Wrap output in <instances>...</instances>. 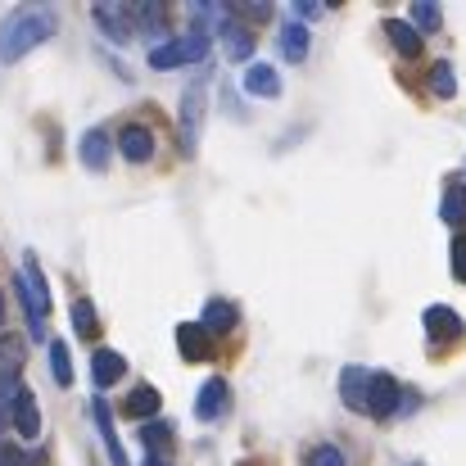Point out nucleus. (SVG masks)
I'll use <instances>...</instances> for the list:
<instances>
[{"label": "nucleus", "mask_w": 466, "mask_h": 466, "mask_svg": "<svg viewBox=\"0 0 466 466\" xmlns=\"http://www.w3.org/2000/svg\"><path fill=\"white\" fill-rule=\"evenodd\" d=\"M55 27H59L55 9H46V5H18V9L5 14V23H0V59H5V64L23 59L27 50H36L41 41H50Z\"/></svg>", "instance_id": "nucleus-1"}, {"label": "nucleus", "mask_w": 466, "mask_h": 466, "mask_svg": "<svg viewBox=\"0 0 466 466\" xmlns=\"http://www.w3.org/2000/svg\"><path fill=\"white\" fill-rule=\"evenodd\" d=\"M14 290H18V299H23V309H27V326H32V335L41 339V330H46V312H50V295H46V277L36 272V263H32V258L23 263V272H18Z\"/></svg>", "instance_id": "nucleus-2"}, {"label": "nucleus", "mask_w": 466, "mask_h": 466, "mask_svg": "<svg viewBox=\"0 0 466 466\" xmlns=\"http://www.w3.org/2000/svg\"><path fill=\"white\" fill-rule=\"evenodd\" d=\"M208 55V36L204 32H186L172 41H158L150 50V68H181V64H199Z\"/></svg>", "instance_id": "nucleus-3"}, {"label": "nucleus", "mask_w": 466, "mask_h": 466, "mask_svg": "<svg viewBox=\"0 0 466 466\" xmlns=\"http://www.w3.org/2000/svg\"><path fill=\"white\" fill-rule=\"evenodd\" d=\"M399 399H403L399 380H394L390 371H371V385H367V417L390 421V417L399 412Z\"/></svg>", "instance_id": "nucleus-4"}, {"label": "nucleus", "mask_w": 466, "mask_h": 466, "mask_svg": "<svg viewBox=\"0 0 466 466\" xmlns=\"http://www.w3.org/2000/svg\"><path fill=\"white\" fill-rule=\"evenodd\" d=\"M199 123H204V82H195L181 96V155H195L199 146Z\"/></svg>", "instance_id": "nucleus-5"}, {"label": "nucleus", "mask_w": 466, "mask_h": 466, "mask_svg": "<svg viewBox=\"0 0 466 466\" xmlns=\"http://www.w3.org/2000/svg\"><path fill=\"white\" fill-rule=\"evenodd\" d=\"M9 426L23 435V440H36L41 435V403H36V394L32 390H14V399H9Z\"/></svg>", "instance_id": "nucleus-6"}, {"label": "nucleus", "mask_w": 466, "mask_h": 466, "mask_svg": "<svg viewBox=\"0 0 466 466\" xmlns=\"http://www.w3.org/2000/svg\"><path fill=\"white\" fill-rule=\"evenodd\" d=\"M177 353L186 362H208L213 358V335L199 326V321H181L177 326Z\"/></svg>", "instance_id": "nucleus-7"}, {"label": "nucleus", "mask_w": 466, "mask_h": 466, "mask_svg": "<svg viewBox=\"0 0 466 466\" xmlns=\"http://www.w3.org/2000/svg\"><path fill=\"white\" fill-rule=\"evenodd\" d=\"M227 403H231V390H227V380H222V376H208V380L199 385L195 417H199V421H218V417L227 412Z\"/></svg>", "instance_id": "nucleus-8"}, {"label": "nucleus", "mask_w": 466, "mask_h": 466, "mask_svg": "<svg viewBox=\"0 0 466 466\" xmlns=\"http://www.w3.org/2000/svg\"><path fill=\"white\" fill-rule=\"evenodd\" d=\"M118 150H123L127 163H150V155H155V132L146 123H127L118 132Z\"/></svg>", "instance_id": "nucleus-9"}, {"label": "nucleus", "mask_w": 466, "mask_h": 466, "mask_svg": "<svg viewBox=\"0 0 466 466\" xmlns=\"http://www.w3.org/2000/svg\"><path fill=\"white\" fill-rule=\"evenodd\" d=\"M421 326H426V335H431L435 344H449V339L462 335V317L453 309H444V304H431L426 317H421Z\"/></svg>", "instance_id": "nucleus-10"}, {"label": "nucleus", "mask_w": 466, "mask_h": 466, "mask_svg": "<svg viewBox=\"0 0 466 466\" xmlns=\"http://www.w3.org/2000/svg\"><path fill=\"white\" fill-rule=\"evenodd\" d=\"M91 417H96V426H100V440H105V453H109V462H114V466H132V462H127V453H123V444H118L114 412H109V403H105V399H91Z\"/></svg>", "instance_id": "nucleus-11"}, {"label": "nucleus", "mask_w": 466, "mask_h": 466, "mask_svg": "<svg viewBox=\"0 0 466 466\" xmlns=\"http://www.w3.org/2000/svg\"><path fill=\"white\" fill-rule=\"evenodd\" d=\"M91 18H96V27H100L109 41H118V46L132 41V18H127V9H118V5H96Z\"/></svg>", "instance_id": "nucleus-12"}, {"label": "nucleus", "mask_w": 466, "mask_h": 466, "mask_svg": "<svg viewBox=\"0 0 466 466\" xmlns=\"http://www.w3.org/2000/svg\"><path fill=\"white\" fill-rule=\"evenodd\" d=\"M367 385H371V371L367 367H344L339 371V399H344V408L367 412Z\"/></svg>", "instance_id": "nucleus-13"}, {"label": "nucleus", "mask_w": 466, "mask_h": 466, "mask_svg": "<svg viewBox=\"0 0 466 466\" xmlns=\"http://www.w3.org/2000/svg\"><path fill=\"white\" fill-rule=\"evenodd\" d=\"M240 86H245L249 96H258V100H277V96H281V77H277L272 64H249L245 77H240Z\"/></svg>", "instance_id": "nucleus-14"}, {"label": "nucleus", "mask_w": 466, "mask_h": 466, "mask_svg": "<svg viewBox=\"0 0 466 466\" xmlns=\"http://www.w3.org/2000/svg\"><path fill=\"white\" fill-rule=\"evenodd\" d=\"M123 371H127V358L123 353H114V349H96L91 353V380H96V390H109Z\"/></svg>", "instance_id": "nucleus-15"}, {"label": "nucleus", "mask_w": 466, "mask_h": 466, "mask_svg": "<svg viewBox=\"0 0 466 466\" xmlns=\"http://www.w3.org/2000/svg\"><path fill=\"white\" fill-rule=\"evenodd\" d=\"M109 150H114V141H109L105 127H91V132L82 137V146H77V155H82V163H86L91 172H105V167H109Z\"/></svg>", "instance_id": "nucleus-16"}, {"label": "nucleus", "mask_w": 466, "mask_h": 466, "mask_svg": "<svg viewBox=\"0 0 466 466\" xmlns=\"http://www.w3.org/2000/svg\"><path fill=\"white\" fill-rule=\"evenodd\" d=\"M18 376H23V349L14 339H5L0 344V399H14Z\"/></svg>", "instance_id": "nucleus-17"}, {"label": "nucleus", "mask_w": 466, "mask_h": 466, "mask_svg": "<svg viewBox=\"0 0 466 466\" xmlns=\"http://www.w3.org/2000/svg\"><path fill=\"white\" fill-rule=\"evenodd\" d=\"M236 321H240V309L227 304V299H208V304H204V317H199V326H204L208 335H227V330H236Z\"/></svg>", "instance_id": "nucleus-18"}, {"label": "nucleus", "mask_w": 466, "mask_h": 466, "mask_svg": "<svg viewBox=\"0 0 466 466\" xmlns=\"http://www.w3.org/2000/svg\"><path fill=\"white\" fill-rule=\"evenodd\" d=\"M385 36H390V46H394L403 59H417V55H421V32H417L412 23H403V18H385Z\"/></svg>", "instance_id": "nucleus-19"}, {"label": "nucleus", "mask_w": 466, "mask_h": 466, "mask_svg": "<svg viewBox=\"0 0 466 466\" xmlns=\"http://www.w3.org/2000/svg\"><path fill=\"white\" fill-rule=\"evenodd\" d=\"M281 55H286L290 64H304V59H309V27H304L299 18L281 23Z\"/></svg>", "instance_id": "nucleus-20"}, {"label": "nucleus", "mask_w": 466, "mask_h": 466, "mask_svg": "<svg viewBox=\"0 0 466 466\" xmlns=\"http://www.w3.org/2000/svg\"><path fill=\"white\" fill-rule=\"evenodd\" d=\"M158 403H163V399H158L155 385H137V390L127 394L123 412H127V417H137V421H155V417H158Z\"/></svg>", "instance_id": "nucleus-21"}, {"label": "nucleus", "mask_w": 466, "mask_h": 466, "mask_svg": "<svg viewBox=\"0 0 466 466\" xmlns=\"http://www.w3.org/2000/svg\"><path fill=\"white\" fill-rule=\"evenodd\" d=\"M222 41H227V55H231V59H249V55H254V32H249L240 18H231V23L222 27Z\"/></svg>", "instance_id": "nucleus-22"}, {"label": "nucleus", "mask_w": 466, "mask_h": 466, "mask_svg": "<svg viewBox=\"0 0 466 466\" xmlns=\"http://www.w3.org/2000/svg\"><path fill=\"white\" fill-rule=\"evenodd\" d=\"M127 18L141 23L150 36H163V32H167V14H163V5H127Z\"/></svg>", "instance_id": "nucleus-23"}, {"label": "nucleus", "mask_w": 466, "mask_h": 466, "mask_svg": "<svg viewBox=\"0 0 466 466\" xmlns=\"http://www.w3.org/2000/svg\"><path fill=\"white\" fill-rule=\"evenodd\" d=\"M73 330L82 339H96L100 335V317H96V304L91 299H73Z\"/></svg>", "instance_id": "nucleus-24"}, {"label": "nucleus", "mask_w": 466, "mask_h": 466, "mask_svg": "<svg viewBox=\"0 0 466 466\" xmlns=\"http://www.w3.org/2000/svg\"><path fill=\"white\" fill-rule=\"evenodd\" d=\"M440 218L449 222V227H462L466 222V190L458 181H449V190H444V208H440Z\"/></svg>", "instance_id": "nucleus-25"}, {"label": "nucleus", "mask_w": 466, "mask_h": 466, "mask_svg": "<svg viewBox=\"0 0 466 466\" xmlns=\"http://www.w3.org/2000/svg\"><path fill=\"white\" fill-rule=\"evenodd\" d=\"M431 91H435L440 100H453V96H458V82H453V64H449V59H435V64H431Z\"/></svg>", "instance_id": "nucleus-26"}, {"label": "nucleus", "mask_w": 466, "mask_h": 466, "mask_svg": "<svg viewBox=\"0 0 466 466\" xmlns=\"http://www.w3.org/2000/svg\"><path fill=\"white\" fill-rule=\"evenodd\" d=\"M50 376H55V385H73V358H68L64 339H50Z\"/></svg>", "instance_id": "nucleus-27"}, {"label": "nucleus", "mask_w": 466, "mask_h": 466, "mask_svg": "<svg viewBox=\"0 0 466 466\" xmlns=\"http://www.w3.org/2000/svg\"><path fill=\"white\" fill-rule=\"evenodd\" d=\"M167 440H172V426H167V421H146V426H141V444H146V453H163Z\"/></svg>", "instance_id": "nucleus-28"}, {"label": "nucleus", "mask_w": 466, "mask_h": 466, "mask_svg": "<svg viewBox=\"0 0 466 466\" xmlns=\"http://www.w3.org/2000/svg\"><path fill=\"white\" fill-rule=\"evenodd\" d=\"M440 23H444L440 5H431V0H417V5H412V27H417V32H435Z\"/></svg>", "instance_id": "nucleus-29"}, {"label": "nucleus", "mask_w": 466, "mask_h": 466, "mask_svg": "<svg viewBox=\"0 0 466 466\" xmlns=\"http://www.w3.org/2000/svg\"><path fill=\"white\" fill-rule=\"evenodd\" d=\"M304 466H344V453L335 444H317V449H309Z\"/></svg>", "instance_id": "nucleus-30"}, {"label": "nucleus", "mask_w": 466, "mask_h": 466, "mask_svg": "<svg viewBox=\"0 0 466 466\" xmlns=\"http://www.w3.org/2000/svg\"><path fill=\"white\" fill-rule=\"evenodd\" d=\"M0 466H32V458L18 444H0Z\"/></svg>", "instance_id": "nucleus-31"}, {"label": "nucleus", "mask_w": 466, "mask_h": 466, "mask_svg": "<svg viewBox=\"0 0 466 466\" xmlns=\"http://www.w3.org/2000/svg\"><path fill=\"white\" fill-rule=\"evenodd\" d=\"M453 277H458V281H466V236H458V240H453Z\"/></svg>", "instance_id": "nucleus-32"}, {"label": "nucleus", "mask_w": 466, "mask_h": 466, "mask_svg": "<svg viewBox=\"0 0 466 466\" xmlns=\"http://www.w3.org/2000/svg\"><path fill=\"white\" fill-rule=\"evenodd\" d=\"M295 14H299V18H317L321 5H317V0H295Z\"/></svg>", "instance_id": "nucleus-33"}, {"label": "nucleus", "mask_w": 466, "mask_h": 466, "mask_svg": "<svg viewBox=\"0 0 466 466\" xmlns=\"http://www.w3.org/2000/svg\"><path fill=\"white\" fill-rule=\"evenodd\" d=\"M141 466H172V462H167V453H146V462Z\"/></svg>", "instance_id": "nucleus-34"}, {"label": "nucleus", "mask_w": 466, "mask_h": 466, "mask_svg": "<svg viewBox=\"0 0 466 466\" xmlns=\"http://www.w3.org/2000/svg\"><path fill=\"white\" fill-rule=\"evenodd\" d=\"M5 421H9V399H0V431H5Z\"/></svg>", "instance_id": "nucleus-35"}, {"label": "nucleus", "mask_w": 466, "mask_h": 466, "mask_svg": "<svg viewBox=\"0 0 466 466\" xmlns=\"http://www.w3.org/2000/svg\"><path fill=\"white\" fill-rule=\"evenodd\" d=\"M0 321H5V295H0Z\"/></svg>", "instance_id": "nucleus-36"}]
</instances>
